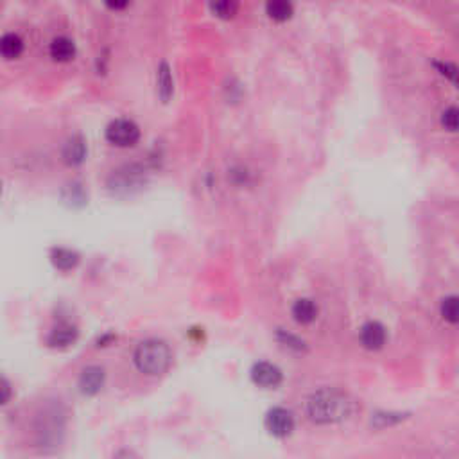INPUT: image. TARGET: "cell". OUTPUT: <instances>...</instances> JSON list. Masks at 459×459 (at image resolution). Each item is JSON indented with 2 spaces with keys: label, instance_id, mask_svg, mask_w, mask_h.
<instances>
[{
  "label": "cell",
  "instance_id": "d6986e66",
  "mask_svg": "<svg viewBox=\"0 0 459 459\" xmlns=\"http://www.w3.org/2000/svg\"><path fill=\"white\" fill-rule=\"evenodd\" d=\"M402 420L403 415H400V412H377V415H374V418H372V425L377 427V429H384V427L395 425Z\"/></svg>",
  "mask_w": 459,
  "mask_h": 459
},
{
  "label": "cell",
  "instance_id": "9a60e30c",
  "mask_svg": "<svg viewBox=\"0 0 459 459\" xmlns=\"http://www.w3.org/2000/svg\"><path fill=\"white\" fill-rule=\"evenodd\" d=\"M24 52V40L17 33H6L0 36V56L6 60H17Z\"/></svg>",
  "mask_w": 459,
  "mask_h": 459
},
{
  "label": "cell",
  "instance_id": "e0dca14e",
  "mask_svg": "<svg viewBox=\"0 0 459 459\" xmlns=\"http://www.w3.org/2000/svg\"><path fill=\"white\" fill-rule=\"evenodd\" d=\"M266 13L271 20L285 22L294 13V6L291 2H285V0H273V2L266 4Z\"/></svg>",
  "mask_w": 459,
  "mask_h": 459
},
{
  "label": "cell",
  "instance_id": "9c48e42d",
  "mask_svg": "<svg viewBox=\"0 0 459 459\" xmlns=\"http://www.w3.org/2000/svg\"><path fill=\"white\" fill-rule=\"evenodd\" d=\"M78 326L69 322H61L49 332L47 344L51 348H69L78 341Z\"/></svg>",
  "mask_w": 459,
  "mask_h": 459
},
{
  "label": "cell",
  "instance_id": "8fae6325",
  "mask_svg": "<svg viewBox=\"0 0 459 459\" xmlns=\"http://www.w3.org/2000/svg\"><path fill=\"white\" fill-rule=\"evenodd\" d=\"M49 258H51L52 266L56 267L58 271L76 269L79 264V260H81V257H79V253L76 251V249L63 248V246H56V248H52Z\"/></svg>",
  "mask_w": 459,
  "mask_h": 459
},
{
  "label": "cell",
  "instance_id": "d4e9b609",
  "mask_svg": "<svg viewBox=\"0 0 459 459\" xmlns=\"http://www.w3.org/2000/svg\"><path fill=\"white\" fill-rule=\"evenodd\" d=\"M110 9H124L128 8V2H110V4H106Z\"/></svg>",
  "mask_w": 459,
  "mask_h": 459
},
{
  "label": "cell",
  "instance_id": "8992f818",
  "mask_svg": "<svg viewBox=\"0 0 459 459\" xmlns=\"http://www.w3.org/2000/svg\"><path fill=\"white\" fill-rule=\"evenodd\" d=\"M282 378H283L282 369H280L276 365H273V362H267V360L255 362L253 368H251V381L260 387L280 386Z\"/></svg>",
  "mask_w": 459,
  "mask_h": 459
},
{
  "label": "cell",
  "instance_id": "2e32d148",
  "mask_svg": "<svg viewBox=\"0 0 459 459\" xmlns=\"http://www.w3.org/2000/svg\"><path fill=\"white\" fill-rule=\"evenodd\" d=\"M61 198L70 206H83L86 203V199H88V194H86L83 183H79V181H70V183L65 185L63 190H61Z\"/></svg>",
  "mask_w": 459,
  "mask_h": 459
},
{
  "label": "cell",
  "instance_id": "7c38bea8",
  "mask_svg": "<svg viewBox=\"0 0 459 459\" xmlns=\"http://www.w3.org/2000/svg\"><path fill=\"white\" fill-rule=\"evenodd\" d=\"M49 52H51V58L54 61L67 63V61L74 60V56H76V43L69 36H56L51 42Z\"/></svg>",
  "mask_w": 459,
  "mask_h": 459
},
{
  "label": "cell",
  "instance_id": "4fadbf2b",
  "mask_svg": "<svg viewBox=\"0 0 459 459\" xmlns=\"http://www.w3.org/2000/svg\"><path fill=\"white\" fill-rule=\"evenodd\" d=\"M156 85H158L160 99H162L163 103H167L172 97V94H174V79H172L171 67H169L165 61L160 63L158 70H156Z\"/></svg>",
  "mask_w": 459,
  "mask_h": 459
},
{
  "label": "cell",
  "instance_id": "ba28073f",
  "mask_svg": "<svg viewBox=\"0 0 459 459\" xmlns=\"http://www.w3.org/2000/svg\"><path fill=\"white\" fill-rule=\"evenodd\" d=\"M360 344L366 350H381L386 344V326L378 322H366L359 332Z\"/></svg>",
  "mask_w": 459,
  "mask_h": 459
},
{
  "label": "cell",
  "instance_id": "ac0fdd59",
  "mask_svg": "<svg viewBox=\"0 0 459 459\" xmlns=\"http://www.w3.org/2000/svg\"><path fill=\"white\" fill-rule=\"evenodd\" d=\"M440 310H442V318L445 319V322L452 323V325H456L459 319V301H458V297H447L442 300V307H440Z\"/></svg>",
  "mask_w": 459,
  "mask_h": 459
},
{
  "label": "cell",
  "instance_id": "5b68a950",
  "mask_svg": "<svg viewBox=\"0 0 459 459\" xmlns=\"http://www.w3.org/2000/svg\"><path fill=\"white\" fill-rule=\"evenodd\" d=\"M264 425L275 438H287L289 434L294 431V417H292V412L289 409L273 408L267 411Z\"/></svg>",
  "mask_w": 459,
  "mask_h": 459
},
{
  "label": "cell",
  "instance_id": "3957f363",
  "mask_svg": "<svg viewBox=\"0 0 459 459\" xmlns=\"http://www.w3.org/2000/svg\"><path fill=\"white\" fill-rule=\"evenodd\" d=\"M146 178H144V171L138 165H124V167L117 169L108 178V189L113 194L119 196H126L135 190H138L144 185Z\"/></svg>",
  "mask_w": 459,
  "mask_h": 459
},
{
  "label": "cell",
  "instance_id": "603a6c76",
  "mask_svg": "<svg viewBox=\"0 0 459 459\" xmlns=\"http://www.w3.org/2000/svg\"><path fill=\"white\" fill-rule=\"evenodd\" d=\"M434 67L440 70V74H443L445 78H449L451 81L456 83V76H458V69L456 65L449 63V61H434Z\"/></svg>",
  "mask_w": 459,
  "mask_h": 459
},
{
  "label": "cell",
  "instance_id": "6da1fadb",
  "mask_svg": "<svg viewBox=\"0 0 459 459\" xmlns=\"http://www.w3.org/2000/svg\"><path fill=\"white\" fill-rule=\"evenodd\" d=\"M352 411V399L335 387H322L307 399V417L314 424H340L347 420Z\"/></svg>",
  "mask_w": 459,
  "mask_h": 459
},
{
  "label": "cell",
  "instance_id": "cb8c5ba5",
  "mask_svg": "<svg viewBox=\"0 0 459 459\" xmlns=\"http://www.w3.org/2000/svg\"><path fill=\"white\" fill-rule=\"evenodd\" d=\"M11 397H13V387L4 375H0V406H6Z\"/></svg>",
  "mask_w": 459,
  "mask_h": 459
},
{
  "label": "cell",
  "instance_id": "ffe728a7",
  "mask_svg": "<svg viewBox=\"0 0 459 459\" xmlns=\"http://www.w3.org/2000/svg\"><path fill=\"white\" fill-rule=\"evenodd\" d=\"M210 9L215 17L228 20V18L235 17L237 11H239V4L237 2H217V4H210Z\"/></svg>",
  "mask_w": 459,
  "mask_h": 459
},
{
  "label": "cell",
  "instance_id": "52a82bcc",
  "mask_svg": "<svg viewBox=\"0 0 459 459\" xmlns=\"http://www.w3.org/2000/svg\"><path fill=\"white\" fill-rule=\"evenodd\" d=\"M104 381H106L104 368L95 365L86 366V368H83L81 375H79V390H81L83 395L94 397L103 390Z\"/></svg>",
  "mask_w": 459,
  "mask_h": 459
},
{
  "label": "cell",
  "instance_id": "484cf974",
  "mask_svg": "<svg viewBox=\"0 0 459 459\" xmlns=\"http://www.w3.org/2000/svg\"><path fill=\"white\" fill-rule=\"evenodd\" d=\"M0 194H2V181H0Z\"/></svg>",
  "mask_w": 459,
  "mask_h": 459
},
{
  "label": "cell",
  "instance_id": "30bf717a",
  "mask_svg": "<svg viewBox=\"0 0 459 459\" xmlns=\"http://www.w3.org/2000/svg\"><path fill=\"white\" fill-rule=\"evenodd\" d=\"M86 151H88V147H86L85 138L76 135V137L69 138V140L65 142L63 149H61V158H63V162L67 163V165L76 167V165H81V163L85 162Z\"/></svg>",
  "mask_w": 459,
  "mask_h": 459
},
{
  "label": "cell",
  "instance_id": "5bb4252c",
  "mask_svg": "<svg viewBox=\"0 0 459 459\" xmlns=\"http://www.w3.org/2000/svg\"><path fill=\"white\" fill-rule=\"evenodd\" d=\"M318 316V305L309 298H300L292 305V318L301 325H309Z\"/></svg>",
  "mask_w": 459,
  "mask_h": 459
},
{
  "label": "cell",
  "instance_id": "44dd1931",
  "mask_svg": "<svg viewBox=\"0 0 459 459\" xmlns=\"http://www.w3.org/2000/svg\"><path fill=\"white\" fill-rule=\"evenodd\" d=\"M276 337H278L280 343L285 344L287 348H292V350H297V352H301V350L305 348L303 341H301L298 335L291 334V332H287V331H278Z\"/></svg>",
  "mask_w": 459,
  "mask_h": 459
},
{
  "label": "cell",
  "instance_id": "7402d4cb",
  "mask_svg": "<svg viewBox=\"0 0 459 459\" xmlns=\"http://www.w3.org/2000/svg\"><path fill=\"white\" fill-rule=\"evenodd\" d=\"M442 124L443 128L449 129V131H456V129H458V108H447L445 112L442 113Z\"/></svg>",
  "mask_w": 459,
  "mask_h": 459
},
{
  "label": "cell",
  "instance_id": "7a4b0ae2",
  "mask_svg": "<svg viewBox=\"0 0 459 459\" xmlns=\"http://www.w3.org/2000/svg\"><path fill=\"white\" fill-rule=\"evenodd\" d=\"M135 366L138 372L149 377H158L171 368L172 352L169 344L162 340L142 341L133 353Z\"/></svg>",
  "mask_w": 459,
  "mask_h": 459
},
{
  "label": "cell",
  "instance_id": "277c9868",
  "mask_svg": "<svg viewBox=\"0 0 459 459\" xmlns=\"http://www.w3.org/2000/svg\"><path fill=\"white\" fill-rule=\"evenodd\" d=\"M104 137L117 147H131L140 138V128L131 119H115L104 129Z\"/></svg>",
  "mask_w": 459,
  "mask_h": 459
}]
</instances>
